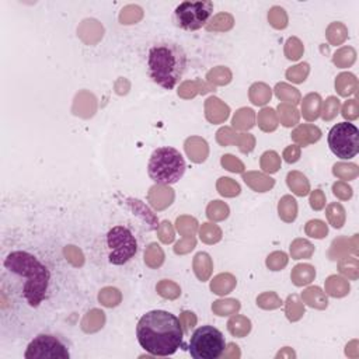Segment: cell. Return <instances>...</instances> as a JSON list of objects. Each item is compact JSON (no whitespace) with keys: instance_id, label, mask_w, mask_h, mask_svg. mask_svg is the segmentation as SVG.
<instances>
[{"instance_id":"7a4b0ae2","label":"cell","mask_w":359,"mask_h":359,"mask_svg":"<svg viewBox=\"0 0 359 359\" xmlns=\"http://www.w3.org/2000/svg\"><path fill=\"white\" fill-rule=\"evenodd\" d=\"M4 268L17 282L18 292L29 307H38L48 290L49 271L34 255L25 251H14L4 259Z\"/></svg>"},{"instance_id":"6da1fadb","label":"cell","mask_w":359,"mask_h":359,"mask_svg":"<svg viewBox=\"0 0 359 359\" xmlns=\"http://www.w3.org/2000/svg\"><path fill=\"white\" fill-rule=\"evenodd\" d=\"M139 345L151 355L168 356L184 342V330L177 316L165 310H151L143 314L136 325Z\"/></svg>"},{"instance_id":"ba28073f","label":"cell","mask_w":359,"mask_h":359,"mask_svg":"<svg viewBox=\"0 0 359 359\" xmlns=\"http://www.w3.org/2000/svg\"><path fill=\"white\" fill-rule=\"evenodd\" d=\"M213 14V3L209 0L182 1L174 10V18L180 28L196 31L206 25Z\"/></svg>"},{"instance_id":"3957f363","label":"cell","mask_w":359,"mask_h":359,"mask_svg":"<svg viewBox=\"0 0 359 359\" xmlns=\"http://www.w3.org/2000/svg\"><path fill=\"white\" fill-rule=\"evenodd\" d=\"M187 67V55L182 46L172 41L151 45L147 52V70L150 79L164 90H172Z\"/></svg>"},{"instance_id":"52a82bcc","label":"cell","mask_w":359,"mask_h":359,"mask_svg":"<svg viewBox=\"0 0 359 359\" xmlns=\"http://www.w3.org/2000/svg\"><path fill=\"white\" fill-rule=\"evenodd\" d=\"M108 261L112 265H123L130 261L137 251V241L125 226H115L107 233Z\"/></svg>"},{"instance_id":"9c48e42d","label":"cell","mask_w":359,"mask_h":359,"mask_svg":"<svg viewBox=\"0 0 359 359\" xmlns=\"http://www.w3.org/2000/svg\"><path fill=\"white\" fill-rule=\"evenodd\" d=\"M27 359L35 358V359H69L70 353L67 351V346L55 335L50 334H41L35 337L29 345L27 346V352L24 353Z\"/></svg>"},{"instance_id":"277c9868","label":"cell","mask_w":359,"mask_h":359,"mask_svg":"<svg viewBox=\"0 0 359 359\" xmlns=\"http://www.w3.org/2000/svg\"><path fill=\"white\" fill-rule=\"evenodd\" d=\"M185 160L182 154L170 146L157 147L149 160L147 174L157 184H175L185 172Z\"/></svg>"},{"instance_id":"8992f818","label":"cell","mask_w":359,"mask_h":359,"mask_svg":"<svg viewBox=\"0 0 359 359\" xmlns=\"http://www.w3.org/2000/svg\"><path fill=\"white\" fill-rule=\"evenodd\" d=\"M327 142L337 157L353 158L359 151V129L351 122H339L330 129Z\"/></svg>"},{"instance_id":"5b68a950","label":"cell","mask_w":359,"mask_h":359,"mask_svg":"<svg viewBox=\"0 0 359 359\" xmlns=\"http://www.w3.org/2000/svg\"><path fill=\"white\" fill-rule=\"evenodd\" d=\"M226 349L224 335L213 325L196 328L189 339L188 351L194 359H217Z\"/></svg>"}]
</instances>
